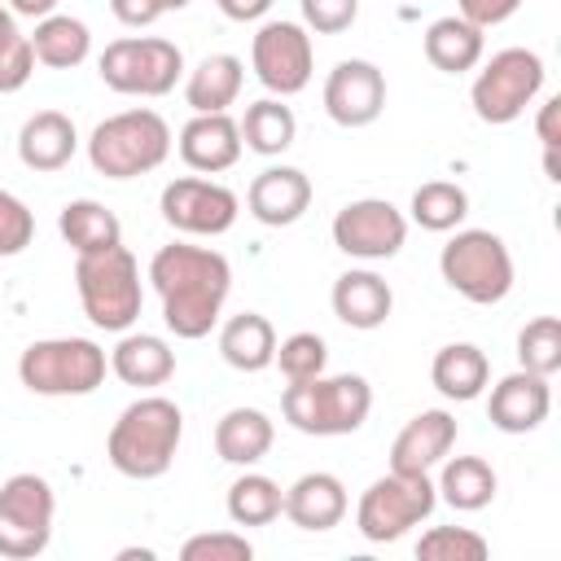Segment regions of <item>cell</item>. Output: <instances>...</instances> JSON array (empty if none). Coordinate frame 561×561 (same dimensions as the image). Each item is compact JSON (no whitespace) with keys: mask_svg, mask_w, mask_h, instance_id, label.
<instances>
[{"mask_svg":"<svg viewBox=\"0 0 561 561\" xmlns=\"http://www.w3.org/2000/svg\"><path fill=\"white\" fill-rule=\"evenodd\" d=\"M149 280L162 298L167 329L184 342H197L219 324L232 289V263L210 245L171 241L149 259Z\"/></svg>","mask_w":561,"mask_h":561,"instance_id":"obj_1","label":"cell"},{"mask_svg":"<svg viewBox=\"0 0 561 561\" xmlns=\"http://www.w3.org/2000/svg\"><path fill=\"white\" fill-rule=\"evenodd\" d=\"M180 438H184V412L162 394H140L110 425L105 456L123 478L149 482L175 465Z\"/></svg>","mask_w":561,"mask_h":561,"instance_id":"obj_2","label":"cell"},{"mask_svg":"<svg viewBox=\"0 0 561 561\" xmlns=\"http://www.w3.org/2000/svg\"><path fill=\"white\" fill-rule=\"evenodd\" d=\"M171 158V127L158 110H123L92 127L88 162L105 180H136Z\"/></svg>","mask_w":561,"mask_h":561,"instance_id":"obj_3","label":"cell"},{"mask_svg":"<svg viewBox=\"0 0 561 561\" xmlns=\"http://www.w3.org/2000/svg\"><path fill=\"white\" fill-rule=\"evenodd\" d=\"M280 412L298 434H316V438L355 434L373 412V386L359 373H337V377L320 373L307 381H289L280 394Z\"/></svg>","mask_w":561,"mask_h":561,"instance_id":"obj_4","label":"cell"},{"mask_svg":"<svg viewBox=\"0 0 561 561\" xmlns=\"http://www.w3.org/2000/svg\"><path fill=\"white\" fill-rule=\"evenodd\" d=\"M75 289H79L83 316L105 333H127L140 320L145 285H140V263L127 245H114L105 254H79Z\"/></svg>","mask_w":561,"mask_h":561,"instance_id":"obj_5","label":"cell"},{"mask_svg":"<svg viewBox=\"0 0 561 561\" xmlns=\"http://www.w3.org/2000/svg\"><path fill=\"white\" fill-rule=\"evenodd\" d=\"M110 355L92 337H39L18 355V381L44 399H75L105 386Z\"/></svg>","mask_w":561,"mask_h":561,"instance_id":"obj_6","label":"cell"},{"mask_svg":"<svg viewBox=\"0 0 561 561\" xmlns=\"http://www.w3.org/2000/svg\"><path fill=\"white\" fill-rule=\"evenodd\" d=\"M438 272L465 302L478 307H495L513 289V254L491 228H456L438 254Z\"/></svg>","mask_w":561,"mask_h":561,"instance_id":"obj_7","label":"cell"},{"mask_svg":"<svg viewBox=\"0 0 561 561\" xmlns=\"http://www.w3.org/2000/svg\"><path fill=\"white\" fill-rule=\"evenodd\" d=\"M101 83L123 96H167L184 79V53L180 44L162 35H123L105 44L101 61Z\"/></svg>","mask_w":561,"mask_h":561,"instance_id":"obj_8","label":"cell"},{"mask_svg":"<svg viewBox=\"0 0 561 561\" xmlns=\"http://www.w3.org/2000/svg\"><path fill=\"white\" fill-rule=\"evenodd\" d=\"M438 504L434 478L430 473H381L368 482V491L355 504V530L368 543H394L412 526H421Z\"/></svg>","mask_w":561,"mask_h":561,"instance_id":"obj_9","label":"cell"},{"mask_svg":"<svg viewBox=\"0 0 561 561\" xmlns=\"http://www.w3.org/2000/svg\"><path fill=\"white\" fill-rule=\"evenodd\" d=\"M539 88H543V57L535 48H500L478 70V79L469 88V105L482 123L504 127L526 114V105L539 96Z\"/></svg>","mask_w":561,"mask_h":561,"instance_id":"obj_10","label":"cell"},{"mask_svg":"<svg viewBox=\"0 0 561 561\" xmlns=\"http://www.w3.org/2000/svg\"><path fill=\"white\" fill-rule=\"evenodd\" d=\"M57 517V495L39 473H13L0 486V557L31 561L48 548Z\"/></svg>","mask_w":561,"mask_h":561,"instance_id":"obj_11","label":"cell"},{"mask_svg":"<svg viewBox=\"0 0 561 561\" xmlns=\"http://www.w3.org/2000/svg\"><path fill=\"white\" fill-rule=\"evenodd\" d=\"M250 66H254V79L272 96H280V101L298 96L311 83V70H316L311 31L302 22H285V18L263 22L250 39Z\"/></svg>","mask_w":561,"mask_h":561,"instance_id":"obj_12","label":"cell"},{"mask_svg":"<svg viewBox=\"0 0 561 561\" xmlns=\"http://www.w3.org/2000/svg\"><path fill=\"white\" fill-rule=\"evenodd\" d=\"M158 210L162 219L184 232V237H224L237 215H241V202L228 184L219 180H206V175H180L162 188L158 197Z\"/></svg>","mask_w":561,"mask_h":561,"instance_id":"obj_13","label":"cell"},{"mask_svg":"<svg viewBox=\"0 0 561 561\" xmlns=\"http://www.w3.org/2000/svg\"><path fill=\"white\" fill-rule=\"evenodd\" d=\"M403 241H408V219L386 197H359L333 215V245L351 259L381 263V259H394Z\"/></svg>","mask_w":561,"mask_h":561,"instance_id":"obj_14","label":"cell"},{"mask_svg":"<svg viewBox=\"0 0 561 561\" xmlns=\"http://www.w3.org/2000/svg\"><path fill=\"white\" fill-rule=\"evenodd\" d=\"M386 110V75L364 61V57H346L329 70L324 79V114L337 127H368L377 123Z\"/></svg>","mask_w":561,"mask_h":561,"instance_id":"obj_15","label":"cell"},{"mask_svg":"<svg viewBox=\"0 0 561 561\" xmlns=\"http://www.w3.org/2000/svg\"><path fill=\"white\" fill-rule=\"evenodd\" d=\"M548 412H552V390H548V377H539V373L517 368L491 386L486 416L504 434H530L548 421Z\"/></svg>","mask_w":561,"mask_h":561,"instance_id":"obj_16","label":"cell"},{"mask_svg":"<svg viewBox=\"0 0 561 561\" xmlns=\"http://www.w3.org/2000/svg\"><path fill=\"white\" fill-rule=\"evenodd\" d=\"M456 447V416L447 408H425L416 412L390 443V469L394 473H430L434 465L447 460Z\"/></svg>","mask_w":561,"mask_h":561,"instance_id":"obj_17","label":"cell"},{"mask_svg":"<svg viewBox=\"0 0 561 561\" xmlns=\"http://www.w3.org/2000/svg\"><path fill=\"white\" fill-rule=\"evenodd\" d=\"M241 149H245L241 127H237V118H228V110L224 114H193L180 127V158L197 175H219V171L237 167Z\"/></svg>","mask_w":561,"mask_h":561,"instance_id":"obj_18","label":"cell"},{"mask_svg":"<svg viewBox=\"0 0 561 561\" xmlns=\"http://www.w3.org/2000/svg\"><path fill=\"white\" fill-rule=\"evenodd\" d=\"M245 206L259 224L267 228H289L307 215L311 206V180L307 171L298 167H267L250 180V193H245Z\"/></svg>","mask_w":561,"mask_h":561,"instance_id":"obj_19","label":"cell"},{"mask_svg":"<svg viewBox=\"0 0 561 561\" xmlns=\"http://www.w3.org/2000/svg\"><path fill=\"white\" fill-rule=\"evenodd\" d=\"M75 149H79V131L61 110H35L18 131V158L35 175L61 171L75 158Z\"/></svg>","mask_w":561,"mask_h":561,"instance_id":"obj_20","label":"cell"},{"mask_svg":"<svg viewBox=\"0 0 561 561\" xmlns=\"http://www.w3.org/2000/svg\"><path fill=\"white\" fill-rule=\"evenodd\" d=\"M346 486H342V478L337 473H324V469H316V473H302L294 486H285V504H280V513L298 526V530H333V526H342V517H346Z\"/></svg>","mask_w":561,"mask_h":561,"instance_id":"obj_21","label":"cell"},{"mask_svg":"<svg viewBox=\"0 0 561 561\" xmlns=\"http://www.w3.org/2000/svg\"><path fill=\"white\" fill-rule=\"evenodd\" d=\"M329 302H333V316H337L342 324L364 329V333H368V329H381V324L390 320V311H394L390 285H386L377 272H368V267L342 272V276L333 280Z\"/></svg>","mask_w":561,"mask_h":561,"instance_id":"obj_22","label":"cell"},{"mask_svg":"<svg viewBox=\"0 0 561 561\" xmlns=\"http://www.w3.org/2000/svg\"><path fill=\"white\" fill-rule=\"evenodd\" d=\"M110 373L123 386L153 390V386H167L175 377V351L158 333H123L118 346L110 351Z\"/></svg>","mask_w":561,"mask_h":561,"instance_id":"obj_23","label":"cell"},{"mask_svg":"<svg viewBox=\"0 0 561 561\" xmlns=\"http://www.w3.org/2000/svg\"><path fill=\"white\" fill-rule=\"evenodd\" d=\"M245 83V66L232 53H206L188 75H184V101L193 114H224L237 105Z\"/></svg>","mask_w":561,"mask_h":561,"instance_id":"obj_24","label":"cell"},{"mask_svg":"<svg viewBox=\"0 0 561 561\" xmlns=\"http://www.w3.org/2000/svg\"><path fill=\"white\" fill-rule=\"evenodd\" d=\"M272 438H276V425L259 408H228L215 425V451H219V460H228L237 469L259 465L272 451Z\"/></svg>","mask_w":561,"mask_h":561,"instance_id":"obj_25","label":"cell"},{"mask_svg":"<svg viewBox=\"0 0 561 561\" xmlns=\"http://www.w3.org/2000/svg\"><path fill=\"white\" fill-rule=\"evenodd\" d=\"M430 381H434V390H438L443 399L469 403V399H478V394L486 390V381H491V359H486V351L473 346V342H447V346L434 355V364H430Z\"/></svg>","mask_w":561,"mask_h":561,"instance_id":"obj_26","label":"cell"},{"mask_svg":"<svg viewBox=\"0 0 561 561\" xmlns=\"http://www.w3.org/2000/svg\"><path fill=\"white\" fill-rule=\"evenodd\" d=\"M57 228H61V241H66L75 254H105V250L123 245V224H118V215H114L105 202H92V197L66 202L61 215H57Z\"/></svg>","mask_w":561,"mask_h":561,"instance_id":"obj_27","label":"cell"},{"mask_svg":"<svg viewBox=\"0 0 561 561\" xmlns=\"http://www.w3.org/2000/svg\"><path fill=\"white\" fill-rule=\"evenodd\" d=\"M219 355L237 373H263V368H272V355H276V329H272V320L259 316V311H241V316L224 320V329H219Z\"/></svg>","mask_w":561,"mask_h":561,"instance_id":"obj_28","label":"cell"},{"mask_svg":"<svg viewBox=\"0 0 561 561\" xmlns=\"http://www.w3.org/2000/svg\"><path fill=\"white\" fill-rule=\"evenodd\" d=\"M26 39H31L35 61L48 66V70H75V66H83L88 53H92V31H88V22H79V18H70V13H48V18H39Z\"/></svg>","mask_w":561,"mask_h":561,"instance_id":"obj_29","label":"cell"},{"mask_svg":"<svg viewBox=\"0 0 561 561\" xmlns=\"http://www.w3.org/2000/svg\"><path fill=\"white\" fill-rule=\"evenodd\" d=\"M421 44H425V61H430L434 70H443V75H465V70H473V66L482 61V48H486L482 31H478L473 22H465L460 13L430 22Z\"/></svg>","mask_w":561,"mask_h":561,"instance_id":"obj_30","label":"cell"},{"mask_svg":"<svg viewBox=\"0 0 561 561\" xmlns=\"http://www.w3.org/2000/svg\"><path fill=\"white\" fill-rule=\"evenodd\" d=\"M495 486H500V478H495V469L482 456H451V460H443V473L434 482L438 500L451 504L456 513L486 508L495 500Z\"/></svg>","mask_w":561,"mask_h":561,"instance_id":"obj_31","label":"cell"},{"mask_svg":"<svg viewBox=\"0 0 561 561\" xmlns=\"http://www.w3.org/2000/svg\"><path fill=\"white\" fill-rule=\"evenodd\" d=\"M237 127H241V145H245L250 153H259V158L285 153V149L294 145V136H298V118H294V110H289L280 96L250 101Z\"/></svg>","mask_w":561,"mask_h":561,"instance_id":"obj_32","label":"cell"},{"mask_svg":"<svg viewBox=\"0 0 561 561\" xmlns=\"http://www.w3.org/2000/svg\"><path fill=\"white\" fill-rule=\"evenodd\" d=\"M280 504H285L280 482L267 473H250V469L228 486V500H224L232 526H267L280 517Z\"/></svg>","mask_w":561,"mask_h":561,"instance_id":"obj_33","label":"cell"},{"mask_svg":"<svg viewBox=\"0 0 561 561\" xmlns=\"http://www.w3.org/2000/svg\"><path fill=\"white\" fill-rule=\"evenodd\" d=\"M412 224H421L425 232H456L469 215V193L451 180H425L412 193Z\"/></svg>","mask_w":561,"mask_h":561,"instance_id":"obj_34","label":"cell"},{"mask_svg":"<svg viewBox=\"0 0 561 561\" xmlns=\"http://www.w3.org/2000/svg\"><path fill=\"white\" fill-rule=\"evenodd\" d=\"M517 364L526 373L552 377L561 368V320L557 316H535L517 333Z\"/></svg>","mask_w":561,"mask_h":561,"instance_id":"obj_35","label":"cell"},{"mask_svg":"<svg viewBox=\"0 0 561 561\" xmlns=\"http://www.w3.org/2000/svg\"><path fill=\"white\" fill-rule=\"evenodd\" d=\"M491 543L469 526H430L416 539V557L425 561H482Z\"/></svg>","mask_w":561,"mask_h":561,"instance_id":"obj_36","label":"cell"},{"mask_svg":"<svg viewBox=\"0 0 561 561\" xmlns=\"http://www.w3.org/2000/svg\"><path fill=\"white\" fill-rule=\"evenodd\" d=\"M272 364L285 373V381H307V377H320L324 373L329 346H324L320 333H289L285 342H276Z\"/></svg>","mask_w":561,"mask_h":561,"instance_id":"obj_37","label":"cell"},{"mask_svg":"<svg viewBox=\"0 0 561 561\" xmlns=\"http://www.w3.org/2000/svg\"><path fill=\"white\" fill-rule=\"evenodd\" d=\"M35 75V53L31 39L9 22L0 26V92H22Z\"/></svg>","mask_w":561,"mask_h":561,"instance_id":"obj_38","label":"cell"},{"mask_svg":"<svg viewBox=\"0 0 561 561\" xmlns=\"http://www.w3.org/2000/svg\"><path fill=\"white\" fill-rule=\"evenodd\" d=\"M254 543L237 530H206L180 543V561H250Z\"/></svg>","mask_w":561,"mask_h":561,"instance_id":"obj_39","label":"cell"},{"mask_svg":"<svg viewBox=\"0 0 561 561\" xmlns=\"http://www.w3.org/2000/svg\"><path fill=\"white\" fill-rule=\"evenodd\" d=\"M31 241H35V215H31V206L18 193L0 188V259L22 254Z\"/></svg>","mask_w":561,"mask_h":561,"instance_id":"obj_40","label":"cell"},{"mask_svg":"<svg viewBox=\"0 0 561 561\" xmlns=\"http://www.w3.org/2000/svg\"><path fill=\"white\" fill-rule=\"evenodd\" d=\"M302 26L316 35H342L359 18V0H298Z\"/></svg>","mask_w":561,"mask_h":561,"instance_id":"obj_41","label":"cell"},{"mask_svg":"<svg viewBox=\"0 0 561 561\" xmlns=\"http://www.w3.org/2000/svg\"><path fill=\"white\" fill-rule=\"evenodd\" d=\"M522 4H526V0H456V13H460L465 22H473L478 31H486V26L508 22Z\"/></svg>","mask_w":561,"mask_h":561,"instance_id":"obj_42","label":"cell"},{"mask_svg":"<svg viewBox=\"0 0 561 561\" xmlns=\"http://www.w3.org/2000/svg\"><path fill=\"white\" fill-rule=\"evenodd\" d=\"M110 13L123 26H153L167 9H162V0H110Z\"/></svg>","mask_w":561,"mask_h":561,"instance_id":"obj_43","label":"cell"},{"mask_svg":"<svg viewBox=\"0 0 561 561\" xmlns=\"http://www.w3.org/2000/svg\"><path fill=\"white\" fill-rule=\"evenodd\" d=\"M557 118H561V96H548L539 105V118H535V131L543 140V149H561V131H557Z\"/></svg>","mask_w":561,"mask_h":561,"instance_id":"obj_44","label":"cell"},{"mask_svg":"<svg viewBox=\"0 0 561 561\" xmlns=\"http://www.w3.org/2000/svg\"><path fill=\"white\" fill-rule=\"evenodd\" d=\"M215 4H219V13L228 22H259L272 9V0H215Z\"/></svg>","mask_w":561,"mask_h":561,"instance_id":"obj_45","label":"cell"},{"mask_svg":"<svg viewBox=\"0 0 561 561\" xmlns=\"http://www.w3.org/2000/svg\"><path fill=\"white\" fill-rule=\"evenodd\" d=\"M9 13H18V18H48V13H57V0H9Z\"/></svg>","mask_w":561,"mask_h":561,"instance_id":"obj_46","label":"cell"},{"mask_svg":"<svg viewBox=\"0 0 561 561\" xmlns=\"http://www.w3.org/2000/svg\"><path fill=\"white\" fill-rule=\"evenodd\" d=\"M543 171H548V180H552V184L561 180V167H557V149H543Z\"/></svg>","mask_w":561,"mask_h":561,"instance_id":"obj_47","label":"cell"},{"mask_svg":"<svg viewBox=\"0 0 561 561\" xmlns=\"http://www.w3.org/2000/svg\"><path fill=\"white\" fill-rule=\"evenodd\" d=\"M188 4H193V0H162V9H167V13H171V9H188Z\"/></svg>","mask_w":561,"mask_h":561,"instance_id":"obj_48","label":"cell"},{"mask_svg":"<svg viewBox=\"0 0 561 561\" xmlns=\"http://www.w3.org/2000/svg\"><path fill=\"white\" fill-rule=\"evenodd\" d=\"M9 22H13V13H9V9L0 4V26H9Z\"/></svg>","mask_w":561,"mask_h":561,"instance_id":"obj_49","label":"cell"}]
</instances>
